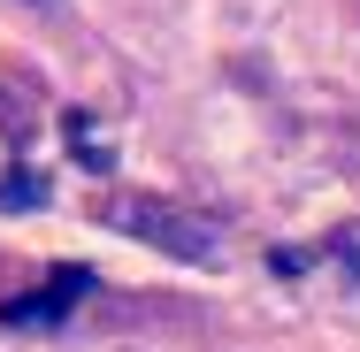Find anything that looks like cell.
Returning <instances> with one entry per match:
<instances>
[{"mask_svg":"<svg viewBox=\"0 0 360 352\" xmlns=\"http://www.w3.org/2000/svg\"><path fill=\"white\" fill-rule=\"evenodd\" d=\"M92 222H108L123 237H146V245H161L176 261H215V245H222L215 222H200V214H184V207H161V200H131V192L92 200Z\"/></svg>","mask_w":360,"mask_h":352,"instance_id":"1","label":"cell"},{"mask_svg":"<svg viewBox=\"0 0 360 352\" xmlns=\"http://www.w3.org/2000/svg\"><path fill=\"white\" fill-rule=\"evenodd\" d=\"M84 291H92V268H54L46 291L8 299V306H0V322H8V330H54V322L70 314V299H84Z\"/></svg>","mask_w":360,"mask_h":352,"instance_id":"2","label":"cell"}]
</instances>
